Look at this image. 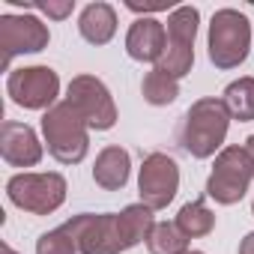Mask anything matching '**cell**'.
Returning <instances> with one entry per match:
<instances>
[{"label":"cell","instance_id":"1","mask_svg":"<svg viewBox=\"0 0 254 254\" xmlns=\"http://www.w3.org/2000/svg\"><path fill=\"white\" fill-rule=\"evenodd\" d=\"M227 126H230V114L221 99H215V96L197 99L183 117L180 147L194 159H209L224 144Z\"/></svg>","mask_w":254,"mask_h":254},{"label":"cell","instance_id":"2","mask_svg":"<svg viewBox=\"0 0 254 254\" xmlns=\"http://www.w3.org/2000/svg\"><path fill=\"white\" fill-rule=\"evenodd\" d=\"M87 129L90 126L81 120V114L69 102H57L42 117V132H45L48 153L63 165H78L87 156V150H90Z\"/></svg>","mask_w":254,"mask_h":254},{"label":"cell","instance_id":"3","mask_svg":"<svg viewBox=\"0 0 254 254\" xmlns=\"http://www.w3.org/2000/svg\"><path fill=\"white\" fill-rule=\"evenodd\" d=\"M251 48V24L236 9H218L209 24V60L218 69L245 63Z\"/></svg>","mask_w":254,"mask_h":254},{"label":"cell","instance_id":"4","mask_svg":"<svg viewBox=\"0 0 254 254\" xmlns=\"http://www.w3.org/2000/svg\"><path fill=\"white\" fill-rule=\"evenodd\" d=\"M254 180V162L248 156L245 147H227L218 153L215 159V168L206 180V194L215 200V203H239L248 191Z\"/></svg>","mask_w":254,"mask_h":254},{"label":"cell","instance_id":"5","mask_svg":"<svg viewBox=\"0 0 254 254\" xmlns=\"http://www.w3.org/2000/svg\"><path fill=\"white\" fill-rule=\"evenodd\" d=\"M9 200L33 215H48L66 200V180L60 174H15L6 183Z\"/></svg>","mask_w":254,"mask_h":254},{"label":"cell","instance_id":"6","mask_svg":"<svg viewBox=\"0 0 254 254\" xmlns=\"http://www.w3.org/2000/svg\"><path fill=\"white\" fill-rule=\"evenodd\" d=\"M197 21H200V15L194 6H177L168 18V45L159 60V69L168 72L171 78H183L191 72Z\"/></svg>","mask_w":254,"mask_h":254},{"label":"cell","instance_id":"7","mask_svg":"<svg viewBox=\"0 0 254 254\" xmlns=\"http://www.w3.org/2000/svg\"><path fill=\"white\" fill-rule=\"evenodd\" d=\"M66 102L81 114V120L90 126V129H111L117 123V105L108 93V87L93 78V75H78L69 81V93H66Z\"/></svg>","mask_w":254,"mask_h":254},{"label":"cell","instance_id":"8","mask_svg":"<svg viewBox=\"0 0 254 254\" xmlns=\"http://www.w3.org/2000/svg\"><path fill=\"white\" fill-rule=\"evenodd\" d=\"M6 93L12 96L15 105L27 111H42L54 108V99L60 93V78L48 66H27V69H12L6 78Z\"/></svg>","mask_w":254,"mask_h":254},{"label":"cell","instance_id":"9","mask_svg":"<svg viewBox=\"0 0 254 254\" xmlns=\"http://www.w3.org/2000/svg\"><path fill=\"white\" fill-rule=\"evenodd\" d=\"M180 189V168L171 156L165 153H150L141 165V177H138V191H141V203L150 209H165Z\"/></svg>","mask_w":254,"mask_h":254},{"label":"cell","instance_id":"10","mask_svg":"<svg viewBox=\"0 0 254 254\" xmlns=\"http://www.w3.org/2000/svg\"><path fill=\"white\" fill-rule=\"evenodd\" d=\"M48 27L33 15H3L0 18V63L9 69L15 54H36L48 48Z\"/></svg>","mask_w":254,"mask_h":254},{"label":"cell","instance_id":"11","mask_svg":"<svg viewBox=\"0 0 254 254\" xmlns=\"http://www.w3.org/2000/svg\"><path fill=\"white\" fill-rule=\"evenodd\" d=\"M78 251L81 254H120V251H126L117 212H102V215L84 212L81 227H78Z\"/></svg>","mask_w":254,"mask_h":254},{"label":"cell","instance_id":"12","mask_svg":"<svg viewBox=\"0 0 254 254\" xmlns=\"http://www.w3.org/2000/svg\"><path fill=\"white\" fill-rule=\"evenodd\" d=\"M0 156L12 168H33L42 162V144L27 123L3 120V126H0Z\"/></svg>","mask_w":254,"mask_h":254},{"label":"cell","instance_id":"13","mask_svg":"<svg viewBox=\"0 0 254 254\" xmlns=\"http://www.w3.org/2000/svg\"><path fill=\"white\" fill-rule=\"evenodd\" d=\"M165 45H168V30L156 18H138L129 27V36H126V51H129L132 60H141V63L162 60Z\"/></svg>","mask_w":254,"mask_h":254},{"label":"cell","instance_id":"14","mask_svg":"<svg viewBox=\"0 0 254 254\" xmlns=\"http://www.w3.org/2000/svg\"><path fill=\"white\" fill-rule=\"evenodd\" d=\"M129 153L123 147H105L99 156H96V165H93V180L96 186H102L105 191H117L129 183Z\"/></svg>","mask_w":254,"mask_h":254},{"label":"cell","instance_id":"15","mask_svg":"<svg viewBox=\"0 0 254 254\" xmlns=\"http://www.w3.org/2000/svg\"><path fill=\"white\" fill-rule=\"evenodd\" d=\"M78 30H81V36L90 45L111 42L114 33H117V12H114V6H108V3H90V6H84V12L78 18Z\"/></svg>","mask_w":254,"mask_h":254},{"label":"cell","instance_id":"16","mask_svg":"<svg viewBox=\"0 0 254 254\" xmlns=\"http://www.w3.org/2000/svg\"><path fill=\"white\" fill-rule=\"evenodd\" d=\"M120 218V236H123V245L126 248H132L144 239H150L156 221H153V209L144 206V203H132V206H126L123 212H117Z\"/></svg>","mask_w":254,"mask_h":254},{"label":"cell","instance_id":"17","mask_svg":"<svg viewBox=\"0 0 254 254\" xmlns=\"http://www.w3.org/2000/svg\"><path fill=\"white\" fill-rule=\"evenodd\" d=\"M78 227H81V215L42 233L36 239V254H75L78 251Z\"/></svg>","mask_w":254,"mask_h":254},{"label":"cell","instance_id":"18","mask_svg":"<svg viewBox=\"0 0 254 254\" xmlns=\"http://www.w3.org/2000/svg\"><path fill=\"white\" fill-rule=\"evenodd\" d=\"M221 102L233 120H239V123L254 120V78H239V81L227 84Z\"/></svg>","mask_w":254,"mask_h":254},{"label":"cell","instance_id":"19","mask_svg":"<svg viewBox=\"0 0 254 254\" xmlns=\"http://www.w3.org/2000/svg\"><path fill=\"white\" fill-rule=\"evenodd\" d=\"M174 224H177L189 239L206 236V233H212V227H215V212H212L203 200H191V203H186V206L180 209V215H177Z\"/></svg>","mask_w":254,"mask_h":254},{"label":"cell","instance_id":"20","mask_svg":"<svg viewBox=\"0 0 254 254\" xmlns=\"http://www.w3.org/2000/svg\"><path fill=\"white\" fill-rule=\"evenodd\" d=\"M147 248L150 254H189V236L171 224V221H162L153 227L150 239H147Z\"/></svg>","mask_w":254,"mask_h":254},{"label":"cell","instance_id":"21","mask_svg":"<svg viewBox=\"0 0 254 254\" xmlns=\"http://www.w3.org/2000/svg\"><path fill=\"white\" fill-rule=\"evenodd\" d=\"M141 93L150 105H171L177 96H180V84L177 78H171L168 72H162L159 66L153 72L144 75V84H141Z\"/></svg>","mask_w":254,"mask_h":254},{"label":"cell","instance_id":"22","mask_svg":"<svg viewBox=\"0 0 254 254\" xmlns=\"http://www.w3.org/2000/svg\"><path fill=\"white\" fill-rule=\"evenodd\" d=\"M30 9H39V12H45V15H51V18H66L69 12H72V0H63V3H51V0H48V3H27Z\"/></svg>","mask_w":254,"mask_h":254},{"label":"cell","instance_id":"23","mask_svg":"<svg viewBox=\"0 0 254 254\" xmlns=\"http://www.w3.org/2000/svg\"><path fill=\"white\" fill-rule=\"evenodd\" d=\"M239 254H254V233H248V236L239 242Z\"/></svg>","mask_w":254,"mask_h":254},{"label":"cell","instance_id":"24","mask_svg":"<svg viewBox=\"0 0 254 254\" xmlns=\"http://www.w3.org/2000/svg\"><path fill=\"white\" fill-rule=\"evenodd\" d=\"M245 150H248V156H251V162H254V135L245 141Z\"/></svg>","mask_w":254,"mask_h":254},{"label":"cell","instance_id":"25","mask_svg":"<svg viewBox=\"0 0 254 254\" xmlns=\"http://www.w3.org/2000/svg\"><path fill=\"white\" fill-rule=\"evenodd\" d=\"M0 254H18V251H15V248H9V245L3 242V245H0Z\"/></svg>","mask_w":254,"mask_h":254},{"label":"cell","instance_id":"26","mask_svg":"<svg viewBox=\"0 0 254 254\" xmlns=\"http://www.w3.org/2000/svg\"><path fill=\"white\" fill-rule=\"evenodd\" d=\"M189 254H203V251H189Z\"/></svg>","mask_w":254,"mask_h":254},{"label":"cell","instance_id":"27","mask_svg":"<svg viewBox=\"0 0 254 254\" xmlns=\"http://www.w3.org/2000/svg\"><path fill=\"white\" fill-rule=\"evenodd\" d=\"M251 212H254V203H251Z\"/></svg>","mask_w":254,"mask_h":254}]
</instances>
